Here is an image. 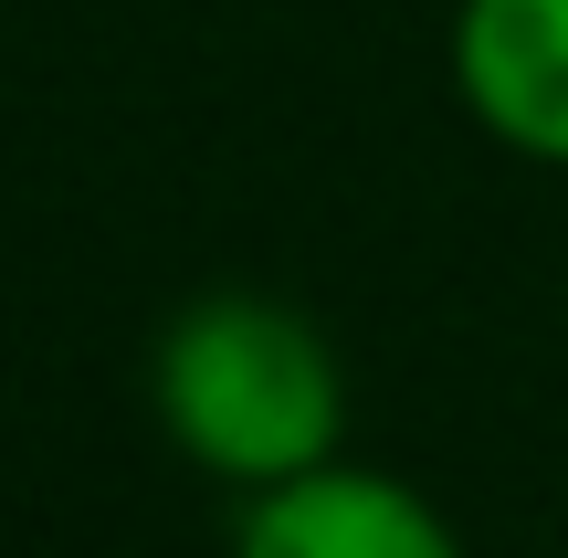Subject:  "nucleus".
Listing matches in <instances>:
<instances>
[{
	"mask_svg": "<svg viewBox=\"0 0 568 558\" xmlns=\"http://www.w3.org/2000/svg\"><path fill=\"white\" fill-rule=\"evenodd\" d=\"M148 412L190 475L264 496L347 454V369L305 306L264 285H211L148 348Z\"/></svg>",
	"mask_w": 568,
	"mask_h": 558,
	"instance_id": "nucleus-1",
	"label": "nucleus"
},
{
	"mask_svg": "<svg viewBox=\"0 0 568 558\" xmlns=\"http://www.w3.org/2000/svg\"><path fill=\"white\" fill-rule=\"evenodd\" d=\"M453 105L506 159L568 169V0H453Z\"/></svg>",
	"mask_w": 568,
	"mask_h": 558,
	"instance_id": "nucleus-2",
	"label": "nucleus"
},
{
	"mask_svg": "<svg viewBox=\"0 0 568 558\" xmlns=\"http://www.w3.org/2000/svg\"><path fill=\"white\" fill-rule=\"evenodd\" d=\"M232 558H464V538H453V517L410 475H379V464L337 454L295 485L243 496Z\"/></svg>",
	"mask_w": 568,
	"mask_h": 558,
	"instance_id": "nucleus-3",
	"label": "nucleus"
}]
</instances>
